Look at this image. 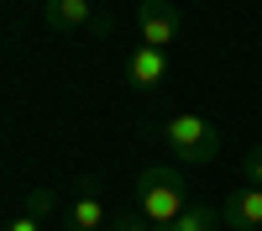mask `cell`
Wrapping results in <instances>:
<instances>
[{"label":"cell","instance_id":"5","mask_svg":"<svg viewBox=\"0 0 262 231\" xmlns=\"http://www.w3.org/2000/svg\"><path fill=\"white\" fill-rule=\"evenodd\" d=\"M221 221L231 231H262V189L257 184H236L226 205H221Z\"/></svg>","mask_w":262,"mask_h":231},{"label":"cell","instance_id":"4","mask_svg":"<svg viewBox=\"0 0 262 231\" xmlns=\"http://www.w3.org/2000/svg\"><path fill=\"white\" fill-rule=\"evenodd\" d=\"M42 21H48L53 32H79V27H90L95 37L116 32V21L95 11V0H48V6H42Z\"/></svg>","mask_w":262,"mask_h":231},{"label":"cell","instance_id":"10","mask_svg":"<svg viewBox=\"0 0 262 231\" xmlns=\"http://www.w3.org/2000/svg\"><path fill=\"white\" fill-rule=\"evenodd\" d=\"M53 210H58V195H53V189H32V200H27V216H53Z\"/></svg>","mask_w":262,"mask_h":231},{"label":"cell","instance_id":"12","mask_svg":"<svg viewBox=\"0 0 262 231\" xmlns=\"http://www.w3.org/2000/svg\"><path fill=\"white\" fill-rule=\"evenodd\" d=\"M6 231H42V221H37V216H16Z\"/></svg>","mask_w":262,"mask_h":231},{"label":"cell","instance_id":"11","mask_svg":"<svg viewBox=\"0 0 262 231\" xmlns=\"http://www.w3.org/2000/svg\"><path fill=\"white\" fill-rule=\"evenodd\" d=\"M105 231H152L142 216H137V210H131V216H121V221H111V226H105Z\"/></svg>","mask_w":262,"mask_h":231},{"label":"cell","instance_id":"9","mask_svg":"<svg viewBox=\"0 0 262 231\" xmlns=\"http://www.w3.org/2000/svg\"><path fill=\"white\" fill-rule=\"evenodd\" d=\"M242 184H257V189H262V142L247 147V158H242Z\"/></svg>","mask_w":262,"mask_h":231},{"label":"cell","instance_id":"8","mask_svg":"<svg viewBox=\"0 0 262 231\" xmlns=\"http://www.w3.org/2000/svg\"><path fill=\"white\" fill-rule=\"evenodd\" d=\"M163 231H221V210H210V205H189L173 226H163Z\"/></svg>","mask_w":262,"mask_h":231},{"label":"cell","instance_id":"7","mask_svg":"<svg viewBox=\"0 0 262 231\" xmlns=\"http://www.w3.org/2000/svg\"><path fill=\"white\" fill-rule=\"evenodd\" d=\"M126 79L137 84V90H158V84L168 79V53H158V48H137L131 53V63H126Z\"/></svg>","mask_w":262,"mask_h":231},{"label":"cell","instance_id":"6","mask_svg":"<svg viewBox=\"0 0 262 231\" xmlns=\"http://www.w3.org/2000/svg\"><path fill=\"white\" fill-rule=\"evenodd\" d=\"M63 226H69V231H100V226H111V221H105V200L95 195V184H90V179L79 184L74 205L63 210Z\"/></svg>","mask_w":262,"mask_h":231},{"label":"cell","instance_id":"2","mask_svg":"<svg viewBox=\"0 0 262 231\" xmlns=\"http://www.w3.org/2000/svg\"><path fill=\"white\" fill-rule=\"evenodd\" d=\"M152 137H158V142H168L179 163H210L215 153H221V142H226V132H221V126H215V121H205V116H194V111H179V116L158 121V126H152Z\"/></svg>","mask_w":262,"mask_h":231},{"label":"cell","instance_id":"1","mask_svg":"<svg viewBox=\"0 0 262 231\" xmlns=\"http://www.w3.org/2000/svg\"><path fill=\"white\" fill-rule=\"evenodd\" d=\"M189 210V184H184V168H173V163H147L142 174H137V216L152 226V231H163L173 226Z\"/></svg>","mask_w":262,"mask_h":231},{"label":"cell","instance_id":"3","mask_svg":"<svg viewBox=\"0 0 262 231\" xmlns=\"http://www.w3.org/2000/svg\"><path fill=\"white\" fill-rule=\"evenodd\" d=\"M179 32H184V16H179L173 0H142V6H137V37H142V48L168 53L173 42H179Z\"/></svg>","mask_w":262,"mask_h":231}]
</instances>
